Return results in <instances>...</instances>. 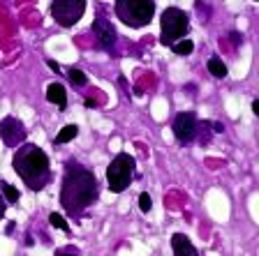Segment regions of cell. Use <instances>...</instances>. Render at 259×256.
Wrapping results in <instances>:
<instances>
[{"mask_svg":"<svg viewBox=\"0 0 259 256\" xmlns=\"http://www.w3.org/2000/svg\"><path fill=\"white\" fill-rule=\"evenodd\" d=\"M93 30H95V35H97V39H100V46L102 48L113 46V42H116V28H113L107 19H97V21L93 23Z\"/></svg>","mask_w":259,"mask_h":256,"instance_id":"obj_9","label":"cell"},{"mask_svg":"<svg viewBox=\"0 0 259 256\" xmlns=\"http://www.w3.org/2000/svg\"><path fill=\"white\" fill-rule=\"evenodd\" d=\"M47 65H49V67H51V70H54V72H60V65L56 63V60H49Z\"/></svg>","mask_w":259,"mask_h":256,"instance_id":"obj_20","label":"cell"},{"mask_svg":"<svg viewBox=\"0 0 259 256\" xmlns=\"http://www.w3.org/2000/svg\"><path fill=\"white\" fill-rule=\"evenodd\" d=\"M197 134V118L192 113H181L174 120V136L178 141H192Z\"/></svg>","mask_w":259,"mask_h":256,"instance_id":"obj_8","label":"cell"},{"mask_svg":"<svg viewBox=\"0 0 259 256\" xmlns=\"http://www.w3.org/2000/svg\"><path fill=\"white\" fill-rule=\"evenodd\" d=\"M252 111H254V113H259V101H257V99L252 101Z\"/></svg>","mask_w":259,"mask_h":256,"instance_id":"obj_22","label":"cell"},{"mask_svg":"<svg viewBox=\"0 0 259 256\" xmlns=\"http://www.w3.org/2000/svg\"><path fill=\"white\" fill-rule=\"evenodd\" d=\"M47 99L51 101V104H56V107L65 109L67 107V92H65L63 83H51L47 88Z\"/></svg>","mask_w":259,"mask_h":256,"instance_id":"obj_11","label":"cell"},{"mask_svg":"<svg viewBox=\"0 0 259 256\" xmlns=\"http://www.w3.org/2000/svg\"><path fill=\"white\" fill-rule=\"evenodd\" d=\"M132 176H135V157L127 155V152H120L111 160L107 169V182H109V189L113 194H120L125 192L132 182Z\"/></svg>","mask_w":259,"mask_h":256,"instance_id":"obj_4","label":"cell"},{"mask_svg":"<svg viewBox=\"0 0 259 256\" xmlns=\"http://www.w3.org/2000/svg\"><path fill=\"white\" fill-rule=\"evenodd\" d=\"M79 134V127L76 125H65L63 129L58 132V136H56V143H67V141H72Z\"/></svg>","mask_w":259,"mask_h":256,"instance_id":"obj_13","label":"cell"},{"mask_svg":"<svg viewBox=\"0 0 259 256\" xmlns=\"http://www.w3.org/2000/svg\"><path fill=\"white\" fill-rule=\"evenodd\" d=\"M208 72L215 76V79H225L227 76V65L222 63L220 58H210L208 60Z\"/></svg>","mask_w":259,"mask_h":256,"instance_id":"obj_12","label":"cell"},{"mask_svg":"<svg viewBox=\"0 0 259 256\" xmlns=\"http://www.w3.org/2000/svg\"><path fill=\"white\" fill-rule=\"evenodd\" d=\"M5 208H7V203H5V198L0 196V219L5 217Z\"/></svg>","mask_w":259,"mask_h":256,"instance_id":"obj_19","label":"cell"},{"mask_svg":"<svg viewBox=\"0 0 259 256\" xmlns=\"http://www.w3.org/2000/svg\"><path fill=\"white\" fill-rule=\"evenodd\" d=\"M0 185H3V192H5V196H7V203L19 201V189H14V187L7 185V182H0Z\"/></svg>","mask_w":259,"mask_h":256,"instance_id":"obj_16","label":"cell"},{"mask_svg":"<svg viewBox=\"0 0 259 256\" xmlns=\"http://www.w3.org/2000/svg\"><path fill=\"white\" fill-rule=\"evenodd\" d=\"M155 0H116V16L130 28H144L153 21Z\"/></svg>","mask_w":259,"mask_h":256,"instance_id":"obj_3","label":"cell"},{"mask_svg":"<svg viewBox=\"0 0 259 256\" xmlns=\"http://www.w3.org/2000/svg\"><path fill=\"white\" fill-rule=\"evenodd\" d=\"M67 76H70V81H72L74 85H86V74H83L81 70H74V67H72Z\"/></svg>","mask_w":259,"mask_h":256,"instance_id":"obj_17","label":"cell"},{"mask_svg":"<svg viewBox=\"0 0 259 256\" xmlns=\"http://www.w3.org/2000/svg\"><path fill=\"white\" fill-rule=\"evenodd\" d=\"M171 249H174L176 256H183V254L194 256L197 254V247H194L192 242H190L188 235H183V233H174L171 235Z\"/></svg>","mask_w":259,"mask_h":256,"instance_id":"obj_10","label":"cell"},{"mask_svg":"<svg viewBox=\"0 0 259 256\" xmlns=\"http://www.w3.org/2000/svg\"><path fill=\"white\" fill-rule=\"evenodd\" d=\"M97 178L93 171L83 169L76 162H70L63 176V189H60V206L67 215L79 217L88 206L97 201Z\"/></svg>","mask_w":259,"mask_h":256,"instance_id":"obj_1","label":"cell"},{"mask_svg":"<svg viewBox=\"0 0 259 256\" xmlns=\"http://www.w3.org/2000/svg\"><path fill=\"white\" fill-rule=\"evenodd\" d=\"M171 48L176 51L178 56H188V54H192V48H194V44L190 42V39H178V42H174L171 44Z\"/></svg>","mask_w":259,"mask_h":256,"instance_id":"obj_14","label":"cell"},{"mask_svg":"<svg viewBox=\"0 0 259 256\" xmlns=\"http://www.w3.org/2000/svg\"><path fill=\"white\" fill-rule=\"evenodd\" d=\"M229 37H232V42H234V44H241V42H243V39H241V35H238V32H232Z\"/></svg>","mask_w":259,"mask_h":256,"instance_id":"obj_21","label":"cell"},{"mask_svg":"<svg viewBox=\"0 0 259 256\" xmlns=\"http://www.w3.org/2000/svg\"><path fill=\"white\" fill-rule=\"evenodd\" d=\"M0 136H3V141H5L7 145H19L23 139H26V129H23V125L16 120V118H5L3 123H0Z\"/></svg>","mask_w":259,"mask_h":256,"instance_id":"obj_7","label":"cell"},{"mask_svg":"<svg viewBox=\"0 0 259 256\" xmlns=\"http://www.w3.org/2000/svg\"><path fill=\"white\" fill-rule=\"evenodd\" d=\"M160 26H162L160 42L164 44V46H171L174 42L183 39V35L188 32V28H190V19H188V14H185L183 10H178V7H169V10L162 12Z\"/></svg>","mask_w":259,"mask_h":256,"instance_id":"obj_5","label":"cell"},{"mask_svg":"<svg viewBox=\"0 0 259 256\" xmlns=\"http://www.w3.org/2000/svg\"><path fill=\"white\" fill-rule=\"evenodd\" d=\"M49 222H51V224H54L56 229H60V231H63V233H70V226H67V222H65V219L60 217V215L51 213V215H49Z\"/></svg>","mask_w":259,"mask_h":256,"instance_id":"obj_15","label":"cell"},{"mask_svg":"<svg viewBox=\"0 0 259 256\" xmlns=\"http://www.w3.org/2000/svg\"><path fill=\"white\" fill-rule=\"evenodd\" d=\"M139 208L144 210V213H148V210L153 208V201H151V196H148V194H146V192L139 196Z\"/></svg>","mask_w":259,"mask_h":256,"instance_id":"obj_18","label":"cell"},{"mask_svg":"<svg viewBox=\"0 0 259 256\" xmlns=\"http://www.w3.org/2000/svg\"><path fill=\"white\" fill-rule=\"evenodd\" d=\"M86 12V0H54L51 3V16L63 28H72Z\"/></svg>","mask_w":259,"mask_h":256,"instance_id":"obj_6","label":"cell"},{"mask_svg":"<svg viewBox=\"0 0 259 256\" xmlns=\"http://www.w3.org/2000/svg\"><path fill=\"white\" fill-rule=\"evenodd\" d=\"M14 171L30 189H42L51 178L49 157L42 148L26 143L14 152Z\"/></svg>","mask_w":259,"mask_h":256,"instance_id":"obj_2","label":"cell"}]
</instances>
